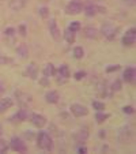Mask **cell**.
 I'll return each mask as SVG.
<instances>
[{"mask_svg":"<svg viewBox=\"0 0 136 154\" xmlns=\"http://www.w3.org/2000/svg\"><path fill=\"white\" fill-rule=\"evenodd\" d=\"M37 146L44 151H52L53 149V140L49 137L48 132L45 131H41L40 134L37 135Z\"/></svg>","mask_w":136,"mask_h":154,"instance_id":"1","label":"cell"},{"mask_svg":"<svg viewBox=\"0 0 136 154\" xmlns=\"http://www.w3.org/2000/svg\"><path fill=\"white\" fill-rule=\"evenodd\" d=\"M83 11V2L82 0H71L65 7L67 15H78Z\"/></svg>","mask_w":136,"mask_h":154,"instance_id":"2","label":"cell"},{"mask_svg":"<svg viewBox=\"0 0 136 154\" xmlns=\"http://www.w3.org/2000/svg\"><path fill=\"white\" fill-rule=\"evenodd\" d=\"M117 138L121 143H131V140L133 139V131L129 125H124L119 130V134H117Z\"/></svg>","mask_w":136,"mask_h":154,"instance_id":"3","label":"cell"},{"mask_svg":"<svg viewBox=\"0 0 136 154\" xmlns=\"http://www.w3.org/2000/svg\"><path fill=\"white\" fill-rule=\"evenodd\" d=\"M68 78H70V68L67 64H61L59 68H56V79L59 85L65 83Z\"/></svg>","mask_w":136,"mask_h":154,"instance_id":"4","label":"cell"},{"mask_svg":"<svg viewBox=\"0 0 136 154\" xmlns=\"http://www.w3.org/2000/svg\"><path fill=\"white\" fill-rule=\"evenodd\" d=\"M101 33L107 40H113L114 35L117 34V27H116V25H113L112 22H105L101 26Z\"/></svg>","mask_w":136,"mask_h":154,"instance_id":"5","label":"cell"},{"mask_svg":"<svg viewBox=\"0 0 136 154\" xmlns=\"http://www.w3.org/2000/svg\"><path fill=\"white\" fill-rule=\"evenodd\" d=\"M10 147L14 151H18V153H26L27 151V146L23 140L18 137H12L11 142H10Z\"/></svg>","mask_w":136,"mask_h":154,"instance_id":"6","label":"cell"},{"mask_svg":"<svg viewBox=\"0 0 136 154\" xmlns=\"http://www.w3.org/2000/svg\"><path fill=\"white\" fill-rule=\"evenodd\" d=\"M48 27H49V33H50V35H52V38L55 41H61V32H60V29H59V26H57V23H56V19H50L49 22H48Z\"/></svg>","mask_w":136,"mask_h":154,"instance_id":"7","label":"cell"},{"mask_svg":"<svg viewBox=\"0 0 136 154\" xmlns=\"http://www.w3.org/2000/svg\"><path fill=\"white\" fill-rule=\"evenodd\" d=\"M121 41H122V44H124L125 47H131V45H133L135 41H136V29L135 27H131V29L122 35Z\"/></svg>","mask_w":136,"mask_h":154,"instance_id":"8","label":"cell"},{"mask_svg":"<svg viewBox=\"0 0 136 154\" xmlns=\"http://www.w3.org/2000/svg\"><path fill=\"white\" fill-rule=\"evenodd\" d=\"M70 109H71V113H72L75 117H83L89 113V109L80 104H72Z\"/></svg>","mask_w":136,"mask_h":154,"instance_id":"9","label":"cell"},{"mask_svg":"<svg viewBox=\"0 0 136 154\" xmlns=\"http://www.w3.org/2000/svg\"><path fill=\"white\" fill-rule=\"evenodd\" d=\"M30 122L33 123V125L37 128H42L44 125L47 124V117L42 116L40 113H32L30 115Z\"/></svg>","mask_w":136,"mask_h":154,"instance_id":"10","label":"cell"},{"mask_svg":"<svg viewBox=\"0 0 136 154\" xmlns=\"http://www.w3.org/2000/svg\"><path fill=\"white\" fill-rule=\"evenodd\" d=\"M25 75L27 76V78L33 79V81H35L38 76V66L35 63H30L29 66L26 67V70H25Z\"/></svg>","mask_w":136,"mask_h":154,"instance_id":"11","label":"cell"},{"mask_svg":"<svg viewBox=\"0 0 136 154\" xmlns=\"http://www.w3.org/2000/svg\"><path fill=\"white\" fill-rule=\"evenodd\" d=\"M83 8H84V14H86L87 17H94L101 7H98L95 3H93V2H87L86 4H83Z\"/></svg>","mask_w":136,"mask_h":154,"instance_id":"12","label":"cell"},{"mask_svg":"<svg viewBox=\"0 0 136 154\" xmlns=\"http://www.w3.org/2000/svg\"><path fill=\"white\" fill-rule=\"evenodd\" d=\"M135 76H136V71H135V67H128L124 70V74H122V79H124L127 83H132L135 82Z\"/></svg>","mask_w":136,"mask_h":154,"instance_id":"13","label":"cell"},{"mask_svg":"<svg viewBox=\"0 0 136 154\" xmlns=\"http://www.w3.org/2000/svg\"><path fill=\"white\" fill-rule=\"evenodd\" d=\"M75 139L78 143H84L87 139H89V130H87V127L79 128L78 132L75 134Z\"/></svg>","mask_w":136,"mask_h":154,"instance_id":"14","label":"cell"},{"mask_svg":"<svg viewBox=\"0 0 136 154\" xmlns=\"http://www.w3.org/2000/svg\"><path fill=\"white\" fill-rule=\"evenodd\" d=\"M97 91H98V96H101V97H110L113 94V91L110 90V86H107L105 82H101L98 85Z\"/></svg>","mask_w":136,"mask_h":154,"instance_id":"15","label":"cell"},{"mask_svg":"<svg viewBox=\"0 0 136 154\" xmlns=\"http://www.w3.org/2000/svg\"><path fill=\"white\" fill-rule=\"evenodd\" d=\"M59 98H60V96H59V93L56 90H48L45 93V101L48 104H56L59 101Z\"/></svg>","mask_w":136,"mask_h":154,"instance_id":"16","label":"cell"},{"mask_svg":"<svg viewBox=\"0 0 136 154\" xmlns=\"http://www.w3.org/2000/svg\"><path fill=\"white\" fill-rule=\"evenodd\" d=\"M29 117H30V115L26 109H19V112H17V113L11 117V120L12 122H25V120L29 119Z\"/></svg>","mask_w":136,"mask_h":154,"instance_id":"17","label":"cell"},{"mask_svg":"<svg viewBox=\"0 0 136 154\" xmlns=\"http://www.w3.org/2000/svg\"><path fill=\"white\" fill-rule=\"evenodd\" d=\"M12 98H10V97H6V98H2L0 100V113H4V112L7 111V109H10V108L12 106Z\"/></svg>","mask_w":136,"mask_h":154,"instance_id":"18","label":"cell"},{"mask_svg":"<svg viewBox=\"0 0 136 154\" xmlns=\"http://www.w3.org/2000/svg\"><path fill=\"white\" fill-rule=\"evenodd\" d=\"M83 34H84V37L90 38V40H94V38H97V35H98V30L93 26H87V27H84Z\"/></svg>","mask_w":136,"mask_h":154,"instance_id":"19","label":"cell"},{"mask_svg":"<svg viewBox=\"0 0 136 154\" xmlns=\"http://www.w3.org/2000/svg\"><path fill=\"white\" fill-rule=\"evenodd\" d=\"M26 2L27 0H11L10 2V8L14 10V11H19L26 6Z\"/></svg>","mask_w":136,"mask_h":154,"instance_id":"20","label":"cell"},{"mask_svg":"<svg viewBox=\"0 0 136 154\" xmlns=\"http://www.w3.org/2000/svg\"><path fill=\"white\" fill-rule=\"evenodd\" d=\"M44 75H45V78H50V76L56 75V67L52 63H48L47 66H45V68H44Z\"/></svg>","mask_w":136,"mask_h":154,"instance_id":"21","label":"cell"},{"mask_svg":"<svg viewBox=\"0 0 136 154\" xmlns=\"http://www.w3.org/2000/svg\"><path fill=\"white\" fill-rule=\"evenodd\" d=\"M64 40L67 41L68 44H74L76 40V35H75V32H72V30L67 29L65 32H64Z\"/></svg>","mask_w":136,"mask_h":154,"instance_id":"22","label":"cell"},{"mask_svg":"<svg viewBox=\"0 0 136 154\" xmlns=\"http://www.w3.org/2000/svg\"><path fill=\"white\" fill-rule=\"evenodd\" d=\"M17 53L20 56L22 59H26L27 55H29V49H27V45H25V44H20L19 47L17 48Z\"/></svg>","mask_w":136,"mask_h":154,"instance_id":"23","label":"cell"},{"mask_svg":"<svg viewBox=\"0 0 136 154\" xmlns=\"http://www.w3.org/2000/svg\"><path fill=\"white\" fill-rule=\"evenodd\" d=\"M109 117H110L109 113H104L102 111H101V112H97V113H95V120H97L98 123H104L105 120L109 119Z\"/></svg>","mask_w":136,"mask_h":154,"instance_id":"24","label":"cell"},{"mask_svg":"<svg viewBox=\"0 0 136 154\" xmlns=\"http://www.w3.org/2000/svg\"><path fill=\"white\" fill-rule=\"evenodd\" d=\"M84 56V51L82 47H75L74 48V57L75 59H82Z\"/></svg>","mask_w":136,"mask_h":154,"instance_id":"25","label":"cell"},{"mask_svg":"<svg viewBox=\"0 0 136 154\" xmlns=\"http://www.w3.org/2000/svg\"><path fill=\"white\" fill-rule=\"evenodd\" d=\"M93 108L95 109L97 112H101V111H104L105 109V104L104 102H101V101H93Z\"/></svg>","mask_w":136,"mask_h":154,"instance_id":"26","label":"cell"},{"mask_svg":"<svg viewBox=\"0 0 136 154\" xmlns=\"http://www.w3.org/2000/svg\"><path fill=\"white\" fill-rule=\"evenodd\" d=\"M110 90H112V91L121 90V81H120V79H116V81L112 83V86H110Z\"/></svg>","mask_w":136,"mask_h":154,"instance_id":"27","label":"cell"},{"mask_svg":"<svg viewBox=\"0 0 136 154\" xmlns=\"http://www.w3.org/2000/svg\"><path fill=\"white\" fill-rule=\"evenodd\" d=\"M67 29H70V30H72V32L76 33L79 29H80V22H78V20H74V22H71L70 26L67 27Z\"/></svg>","mask_w":136,"mask_h":154,"instance_id":"28","label":"cell"},{"mask_svg":"<svg viewBox=\"0 0 136 154\" xmlns=\"http://www.w3.org/2000/svg\"><path fill=\"white\" fill-rule=\"evenodd\" d=\"M7 150H8V143H7L4 139H0V154L6 153Z\"/></svg>","mask_w":136,"mask_h":154,"instance_id":"29","label":"cell"},{"mask_svg":"<svg viewBox=\"0 0 136 154\" xmlns=\"http://www.w3.org/2000/svg\"><path fill=\"white\" fill-rule=\"evenodd\" d=\"M38 14L42 18H47L48 15H49V10H48L47 7H40V8H38Z\"/></svg>","mask_w":136,"mask_h":154,"instance_id":"30","label":"cell"},{"mask_svg":"<svg viewBox=\"0 0 136 154\" xmlns=\"http://www.w3.org/2000/svg\"><path fill=\"white\" fill-rule=\"evenodd\" d=\"M87 151V147L84 146V143H79V146L76 147V153H79V154H84Z\"/></svg>","mask_w":136,"mask_h":154,"instance_id":"31","label":"cell"},{"mask_svg":"<svg viewBox=\"0 0 136 154\" xmlns=\"http://www.w3.org/2000/svg\"><path fill=\"white\" fill-rule=\"evenodd\" d=\"M120 66L119 64H112L110 67H106V72H114V71H119Z\"/></svg>","mask_w":136,"mask_h":154,"instance_id":"32","label":"cell"},{"mask_svg":"<svg viewBox=\"0 0 136 154\" xmlns=\"http://www.w3.org/2000/svg\"><path fill=\"white\" fill-rule=\"evenodd\" d=\"M122 112L127 115H132L133 113V106H131V105H127V106L122 108Z\"/></svg>","mask_w":136,"mask_h":154,"instance_id":"33","label":"cell"},{"mask_svg":"<svg viewBox=\"0 0 136 154\" xmlns=\"http://www.w3.org/2000/svg\"><path fill=\"white\" fill-rule=\"evenodd\" d=\"M84 76H86V72H84V71H78V72L75 74V79H76V81H82Z\"/></svg>","mask_w":136,"mask_h":154,"instance_id":"34","label":"cell"},{"mask_svg":"<svg viewBox=\"0 0 136 154\" xmlns=\"http://www.w3.org/2000/svg\"><path fill=\"white\" fill-rule=\"evenodd\" d=\"M14 33H15L14 27H7V29L4 30V34H6L7 37H11V35H14Z\"/></svg>","mask_w":136,"mask_h":154,"instance_id":"35","label":"cell"},{"mask_svg":"<svg viewBox=\"0 0 136 154\" xmlns=\"http://www.w3.org/2000/svg\"><path fill=\"white\" fill-rule=\"evenodd\" d=\"M19 33L22 37H26V26L25 25H20L19 26Z\"/></svg>","mask_w":136,"mask_h":154,"instance_id":"36","label":"cell"},{"mask_svg":"<svg viewBox=\"0 0 136 154\" xmlns=\"http://www.w3.org/2000/svg\"><path fill=\"white\" fill-rule=\"evenodd\" d=\"M99 137H101V138H104V137H105V131H104V130L101 131V134H99Z\"/></svg>","mask_w":136,"mask_h":154,"instance_id":"37","label":"cell"},{"mask_svg":"<svg viewBox=\"0 0 136 154\" xmlns=\"http://www.w3.org/2000/svg\"><path fill=\"white\" fill-rule=\"evenodd\" d=\"M124 2H125V3H127L128 0H124ZM129 3H131V4H133V3H135V0H129Z\"/></svg>","mask_w":136,"mask_h":154,"instance_id":"38","label":"cell"},{"mask_svg":"<svg viewBox=\"0 0 136 154\" xmlns=\"http://www.w3.org/2000/svg\"><path fill=\"white\" fill-rule=\"evenodd\" d=\"M2 87H3V86H2V82H0V91H2Z\"/></svg>","mask_w":136,"mask_h":154,"instance_id":"39","label":"cell"},{"mask_svg":"<svg viewBox=\"0 0 136 154\" xmlns=\"http://www.w3.org/2000/svg\"><path fill=\"white\" fill-rule=\"evenodd\" d=\"M0 135H2V125H0Z\"/></svg>","mask_w":136,"mask_h":154,"instance_id":"40","label":"cell"}]
</instances>
